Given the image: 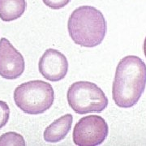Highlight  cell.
<instances>
[{
    "label": "cell",
    "mask_w": 146,
    "mask_h": 146,
    "mask_svg": "<svg viewBox=\"0 0 146 146\" xmlns=\"http://www.w3.org/2000/svg\"><path fill=\"white\" fill-rule=\"evenodd\" d=\"M146 85V65L141 58L129 55L118 63L112 87V97L121 108H130L138 102Z\"/></svg>",
    "instance_id": "6da1fadb"
},
{
    "label": "cell",
    "mask_w": 146,
    "mask_h": 146,
    "mask_svg": "<svg viewBox=\"0 0 146 146\" xmlns=\"http://www.w3.org/2000/svg\"><path fill=\"white\" fill-rule=\"evenodd\" d=\"M68 29L76 44L84 47H95L104 40L107 25L102 11L94 7L81 6L71 14Z\"/></svg>",
    "instance_id": "7a4b0ae2"
},
{
    "label": "cell",
    "mask_w": 146,
    "mask_h": 146,
    "mask_svg": "<svg viewBox=\"0 0 146 146\" xmlns=\"http://www.w3.org/2000/svg\"><path fill=\"white\" fill-rule=\"evenodd\" d=\"M54 92L51 84L35 80L23 83L14 91V101L20 109L28 115H40L52 106Z\"/></svg>",
    "instance_id": "3957f363"
},
{
    "label": "cell",
    "mask_w": 146,
    "mask_h": 146,
    "mask_svg": "<svg viewBox=\"0 0 146 146\" xmlns=\"http://www.w3.org/2000/svg\"><path fill=\"white\" fill-rule=\"evenodd\" d=\"M70 107L79 115L100 113L108 106V98L96 84L89 81L73 83L67 94Z\"/></svg>",
    "instance_id": "277c9868"
},
{
    "label": "cell",
    "mask_w": 146,
    "mask_h": 146,
    "mask_svg": "<svg viewBox=\"0 0 146 146\" xmlns=\"http://www.w3.org/2000/svg\"><path fill=\"white\" fill-rule=\"evenodd\" d=\"M108 124L98 115H88L81 118L73 129V141L76 145L96 146L107 137Z\"/></svg>",
    "instance_id": "5b68a950"
},
{
    "label": "cell",
    "mask_w": 146,
    "mask_h": 146,
    "mask_svg": "<svg viewBox=\"0 0 146 146\" xmlns=\"http://www.w3.org/2000/svg\"><path fill=\"white\" fill-rule=\"evenodd\" d=\"M25 68V58L21 53L6 39L0 40V76L15 80L23 74Z\"/></svg>",
    "instance_id": "8992f818"
},
{
    "label": "cell",
    "mask_w": 146,
    "mask_h": 146,
    "mask_svg": "<svg viewBox=\"0 0 146 146\" xmlns=\"http://www.w3.org/2000/svg\"><path fill=\"white\" fill-rule=\"evenodd\" d=\"M39 72L47 80L57 82L63 80L68 70V62L65 55L54 49H48L39 60Z\"/></svg>",
    "instance_id": "52a82bcc"
},
{
    "label": "cell",
    "mask_w": 146,
    "mask_h": 146,
    "mask_svg": "<svg viewBox=\"0 0 146 146\" xmlns=\"http://www.w3.org/2000/svg\"><path fill=\"white\" fill-rule=\"evenodd\" d=\"M72 115L70 114L54 120L44 131V140L50 143H56L63 140L72 128Z\"/></svg>",
    "instance_id": "ba28073f"
},
{
    "label": "cell",
    "mask_w": 146,
    "mask_h": 146,
    "mask_svg": "<svg viewBox=\"0 0 146 146\" xmlns=\"http://www.w3.org/2000/svg\"><path fill=\"white\" fill-rule=\"evenodd\" d=\"M26 0H0V19L9 22L20 18L26 10Z\"/></svg>",
    "instance_id": "9c48e42d"
},
{
    "label": "cell",
    "mask_w": 146,
    "mask_h": 146,
    "mask_svg": "<svg viewBox=\"0 0 146 146\" xmlns=\"http://www.w3.org/2000/svg\"><path fill=\"white\" fill-rule=\"evenodd\" d=\"M0 145H25L24 137L13 131L3 134L0 137Z\"/></svg>",
    "instance_id": "30bf717a"
},
{
    "label": "cell",
    "mask_w": 146,
    "mask_h": 146,
    "mask_svg": "<svg viewBox=\"0 0 146 146\" xmlns=\"http://www.w3.org/2000/svg\"><path fill=\"white\" fill-rule=\"evenodd\" d=\"M10 116V109L8 105L3 101H0V129L8 122Z\"/></svg>",
    "instance_id": "8fae6325"
},
{
    "label": "cell",
    "mask_w": 146,
    "mask_h": 146,
    "mask_svg": "<svg viewBox=\"0 0 146 146\" xmlns=\"http://www.w3.org/2000/svg\"><path fill=\"white\" fill-rule=\"evenodd\" d=\"M43 3L54 10H58L64 7L71 2V0H42Z\"/></svg>",
    "instance_id": "7c38bea8"
},
{
    "label": "cell",
    "mask_w": 146,
    "mask_h": 146,
    "mask_svg": "<svg viewBox=\"0 0 146 146\" xmlns=\"http://www.w3.org/2000/svg\"><path fill=\"white\" fill-rule=\"evenodd\" d=\"M144 53H145V55L146 57V36L145 39V42H144Z\"/></svg>",
    "instance_id": "4fadbf2b"
}]
</instances>
